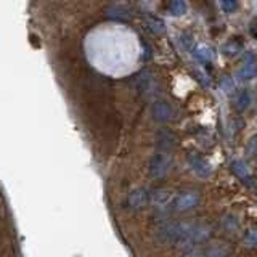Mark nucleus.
<instances>
[{
    "instance_id": "18",
    "label": "nucleus",
    "mask_w": 257,
    "mask_h": 257,
    "mask_svg": "<svg viewBox=\"0 0 257 257\" xmlns=\"http://www.w3.org/2000/svg\"><path fill=\"white\" fill-rule=\"evenodd\" d=\"M220 7H222L223 12L231 13L238 8V2H235V0H227V2H220Z\"/></svg>"
},
{
    "instance_id": "4",
    "label": "nucleus",
    "mask_w": 257,
    "mask_h": 257,
    "mask_svg": "<svg viewBox=\"0 0 257 257\" xmlns=\"http://www.w3.org/2000/svg\"><path fill=\"white\" fill-rule=\"evenodd\" d=\"M151 201V193L145 188L134 190L127 198V206L131 209H142Z\"/></svg>"
},
{
    "instance_id": "8",
    "label": "nucleus",
    "mask_w": 257,
    "mask_h": 257,
    "mask_svg": "<svg viewBox=\"0 0 257 257\" xmlns=\"http://www.w3.org/2000/svg\"><path fill=\"white\" fill-rule=\"evenodd\" d=\"M193 56L199 61V63H209L214 60V52L211 47L207 45H195L191 50Z\"/></svg>"
},
{
    "instance_id": "13",
    "label": "nucleus",
    "mask_w": 257,
    "mask_h": 257,
    "mask_svg": "<svg viewBox=\"0 0 257 257\" xmlns=\"http://www.w3.org/2000/svg\"><path fill=\"white\" fill-rule=\"evenodd\" d=\"M241 50V44L238 40H228L227 44L222 45V53L225 56H235L236 53H239Z\"/></svg>"
},
{
    "instance_id": "10",
    "label": "nucleus",
    "mask_w": 257,
    "mask_h": 257,
    "mask_svg": "<svg viewBox=\"0 0 257 257\" xmlns=\"http://www.w3.org/2000/svg\"><path fill=\"white\" fill-rule=\"evenodd\" d=\"M106 15L109 16V18H112V20H127L128 16H131V13H128V10L125 7H122V5H112V7H109L108 10H106Z\"/></svg>"
},
{
    "instance_id": "12",
    "label": "nucleus",
    "mask_w": 257,
    "mask_h": 257,
    "mask_svg": "<svg viewBox=\"0 0 257 257\" xmlns=\"http://www.w3.org/2000/svg\"><path fill=\"white\" fill-rule=\"evenodd\" d=\"M231 169H233V172H235L236 177H239V179H243V180H247L249 179V172H247V167L246 164L243 163V161H233L231 163Z\"/></svg>"
},
{
    "instance_id": "17",
    "label": "nucleus",
    "mask_w": 257,
    "mask_h": 257,
    "mask_svg": "<svg viewBox=\"0 0 257 257\" xmlns=\"http://www.w3.org/2000/svg\"><path fill=\"white\" fill-rule=\"evenodd\" d=\"M220 90H223L225 93H230L233 88H235V82H233V79L231 77H222V80H220Z\"/></svg>"
},
{
    "instance_id": "14",
    "label": "nucleus",
    "mask_w": 257,
    "mask_h": 257,
    "mask_svg": "<svg viewBox=\"0 0 257 257\" xmlns=\"http://www.w3.org/2000/svg\"><path fill=\"white\" fill-rule=\"evenodd\" d=\"M147 21H148V24H150V29L151 31H155V32H164V23L161 21V20H158V18H155V16H148L147 18Z\"/></svg>"
},
{
    "instance_id": "7",
    "label": "nucleus",
    "mask_w": 257,
    "mask_h": 257,
    "mask_svg": "<svg viewBox=\"0 0 257 257\" xmlns=\"http://www.w3.org/2000/svg\"><path fill=\"white\" fill-rule=\"evenodd\" d=\"M190 164H191V169L195 171L196 175L203 177V179H206V177H209L212 174V167L209 163H206L204 159L201 158H191L190 159Z\"/></svg>"
},
{
    "instance_id": "2",
    "label": "nucleus",
    "mask_w": 257,
    "mask_h": 257,
    "mask_svg": "<svg viewBox=\"0 0 257 257\" xmlns=\"http://www.w3.org/2000/svg\"><path fill=\"white\" fill-rule=\"evenodd\" d=\"M171 167H172V156L167 151H159L150 159L148 172L153 179H161V177L167 175Z\"/></svg>"
},
{
    "instance_id": "15",
    "label": "nucleus",
    "mask_w": 257,
    "mask_h": 257,
    "mask_svg": "<svg viewBox=\"0 0 257 257\" xmlns=\"http://www.w3.org/2000/svg\"><path fill=\"white\" fill-rule=\"evenodd\" d=\"M246 155L249 156H255L257 155V134H254L251 139L246 143Z\"/></svg>"
},
{
    "instance_id": "11",
    "label": "nucleus",
    "mask_w": 257,
    "mask_h": 257,
    "mask_svg": "<svg viewBox=\"0 0 257 257\" xmlns=\"http://www.w3.org/2000/svg\"><path fill=\"white\" fill-rule=\"evenodd\" d=\"M167 12L174 16H182L187 13V4L183 0H174V2L167 5Z\"/></svg>"
},
{
    "instance_id": "16",
    "label": "nucleus",
    "mask_w": 257,
    "mask_h": 257,
    "mask_svg": "<svg viewBox=\"0 0 257 257\" xmlns=\"http://www.w3.org/2000/svg\"><path fill=\"white\" fill-rule=\"evenodd\" d=\"M244 241H246L247 246L257 247V228H249L244 235Z\"/></svg>"
},
{
    "instance_id": "5",
    "label": "nucleus",
    "mask_w": 257,
    "mask_h": 257,
    "mask_svg": "<svg viewBox=\"0 0 257 257\" xmlns=\"http://www.w3.org/2000/svg\"><path fill=\"white\" fill-rule=\"evenodd\" d=\"M153 116L159 122H166L172 117V108L166 101H156L153 104Z\"/></svg>"
},
{
    "instance_id": "19",
    "label": "nucleus",
    "mask_w": 257,
    "mask_h": 257,
    "mask_svg": "<svg viewBox=\"0 0 257 257\" xmlns=\"http://www.w3.org/2000/svg\"><path fill=\"white\" fill-rule=\"evenodd\" d=\"M182 257H201V251L199 249H190V251L182 254Z\"/></svg>"
},
{
    "instance_id": "3",
    "label": "nucleus",
    "mask_w": 257,
    "mask_h": 257,
    "mask_svg": "<svg viewBox=\"0 0 257 257\" xmlns=\"http://www.w3.org/2000/svg\"><path fill=\"white\" fill-rule=\"evenodd\" d=\"M199 203V195L196 191H183L180 195H177L174 199H172V204L177 211H190V209L196 207Z\"/></svg>"
},
{
    "instance_id": "9",
    "label": "nucleus",
    "mask_w": 257,
    "mask_h": 257,
    "mask_svg": "<svg viewBox=\"0 0 257 257\" xmlns=\"http://www.w3.org/2000/svg\"><path fill=\"white\" fill-rule=\"evenodd\" d=\"M251 101H252L251 93H249V90H246V88H243V90H239L235 96V108L238 111H244L249 108Z\"/></svg>"
},
{
    "instance_id": "6",
    "label": "nucleus",
    "mask_w": 257,
    "mask_h": 257,
    "mask_svg": "<svg viewBox=\"0 0 257 257\" xmlns=\"http://www.w3.org/2000/svg\"><path fill=\"white\" fill-rule=\"evenodd\" d=\"M257 76V63L254 58H249L244 61V64L238 69V77L241 80H251Z\"/></svg>"
},
{
    "instance_id": "1",
    "label": "nucleus",
    "mask_w": 257,
    "mask_h": 257,
    "mask_svg": "<svg viewBox=\"0 0 257 257\" xmlns=\"http://www.w3.org/2000/svg\"><path fill=\"white\" fill-rule=\"evenodd\" d=\"M209 228L206 225H196V223H182V222H172L164 223L163 227L158 228L159 239L166 241L171 244H196L203 243L209 236Z\"/></svg>"
},
{
    "instance_id": "20",
    "label": "nucleus",
    "mask_w": 257,
    "mask_h": 257,
    "mask_svg": "<svg viewBox=\"0 0 257 257\" xmlns=\"http://www.w3.org/2000/svg\"><path fill=\"white\" fill-rule=\"evenodd\" d=\"M251 34H252V36H254V37L257 39V23H255L254 26L251 28Z\"/></svg>"
}]
</instances>
